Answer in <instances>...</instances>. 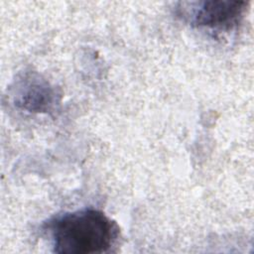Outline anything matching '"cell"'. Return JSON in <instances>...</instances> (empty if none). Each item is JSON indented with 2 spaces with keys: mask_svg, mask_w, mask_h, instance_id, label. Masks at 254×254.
Masks as SVG:
<instances>
[{
  "mask_svg": "<svg viewBox=\"0 0 254 254\" xmlns=\"http://www.w3.org/2000/svg\"><path fill=\"white\" fill-rule=\"evenodd\" d=\"M246 6L244 1L207 0L184 2L178 9L180 16L194 27L229 31L240 23Z\"/></svg>",
  "mask_w": 254,
  "mask_h": 254,
  "instance_id": "obj_2",
  "label": "cell"
},
{
  "mask_svg": "<svg viewBox=\"0 0 254 254\" xmlns=\"http://www.w3.org/2000/svg\"><path fill=\"white\" fill-rule=\"evenodd\" d=\"M15 103L28 111L44 112L52 108L55 91L48 81L39 75H26L19 80L15 90Z\"/></svg>",
  "mask_w": 254,
  "mask_h": 254,
  "instance_id": "obj_3",
  "label": "cell"
},
{
  "mask_svg": "<svg viewBox=\"0 0 254 254\" xmlns=\"http://www.w3.org/2000/svg\"><path fill=\"white\" fill-rule=\"evenodd\" d=\"M44 228L51 238L53 251L59 254L107 252L119 236L117 223L94 208L57 215Z\"/></svg>",
  "mask_w": 254,
  "mask_h": 254,
  "instance_id": "obj_1",
  "label": "cell"
}]
</instances>
